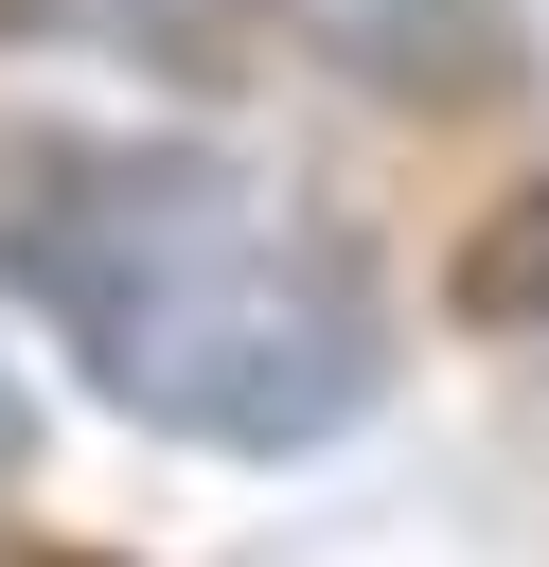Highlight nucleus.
<instances>
[{
	"instance_id": "1",
	"label": "nucleus",
	"mask_w": 549,
	"mask_h": 567,
	"mask_svg": "<svg viewBox=\"0 0 549 567\" xmlns=\"http://www.w3.org/2000/svg\"><path fill=\"white\" fill-rule=\"evenodd\" d=\"M0 301L159 443L301 461L390 390V266L354 213L230 142L18 124L0 142Z\"/></svg>"
},
{
	"instance_id": "2",
	"label": "nucleus",
	"mask_w": 549,
	"mask_h": 567,
	"mask_svg": "<svg viewBox=\"0 0 549 567\" xmlns=\"http://www.w3.org/2000/svg\"><path fill=\"white\" fill-rule=\"evenodd\" d=\"M18 53H106V71H159V89H248L283 53V0H0Z\"/></svg>"
},
{
	"instance_id": "3",
	"label": "nucleus",
	"mask_w": 549,
	"mask_h": 567,
	"mask_svg": "<svg viewBox=\"0 0 549 567\" xmlns=\"http://www.w3.org/2000/svg\"><path fill=\"white\" fill-rule=\"evenodd\" d=\"M319 53H354L372 89H460L478 71V35H496V0H283Z\"/></svg>"
},
{
	"instance_id": "4",
	"label": "nucleus",
	"mask_w": 549,
	"mask_h": 567,
	"mask_svg": "<svg viewBox=\"0 0 549 567\" xmlns=\"http://www.w3.org/2000/svg\"><path fill=\"white\" fill-rule=\"evenodd\" d=\"M0 461H18V372H0Z\"/></svg>"
}]
</instances>
